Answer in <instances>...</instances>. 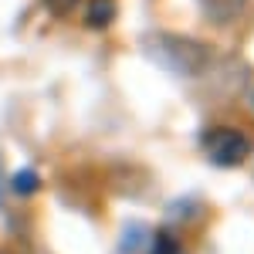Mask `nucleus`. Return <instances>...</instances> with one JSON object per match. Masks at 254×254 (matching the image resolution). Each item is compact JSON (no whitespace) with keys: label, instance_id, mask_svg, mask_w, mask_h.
Listing matches in <instances>:
<instances>
[{"label":"nucleus","instance_id":"f257e3e1","mask_svg":"<svg viewBox=\"0 0 254 254\" xmlns=\"http://www.w3.org/2000/svg\"><path fill=\"white\" fill-rule=\"evenodd\" d=\"M203 149H207V156L220 163V166H237L241 159L248 156V139L244 132H237V129H210L207 136H203Z\"/></svg>","mask_w":254,"mask_h":254},{"label":"nucleus","instance_id":"39448f33","mask_svg":"<svg viewBox=\"0 0 254 254\" xmlns=\"http://www.w3.org/2000/svg\"><path fill=\"white\" fill-rule=\"evenodd\" d=\"M75 3H78V0H48V7H51L55 14H68Z\"/></svg>","mask_w":254,"mask_h":254},{"label":"nucleus","instance_id":"f03ea898","mask_svg":"<svg viewBox=\"0 0 254 254\" xmlns=\"http://www.w3.org/2000/svg\"><path fill=\"white\" fill-rule=\"evenodd\" d=\"M196 3H200V10H203L210 20L227 24V20H234L237 14L244 10V3H248V0H196Z\"/></svg>","mask_w":254,"mask_h":254},{"label":"nucleus","instance_id":"7ed1b4c3","mask_svg":"<svg viewBox=\"0 0 254 254\" xmlns=\"http://www.w3.org/2000/svg\"><path fill=\"white\" fill-rule=\"evenodd\" d=\"M112 10H116L112 0H92V3H88V20H92L95 27H102V24H109Z\"/></svg>","mask_w":254,"mask_h":254},{"label":"nucleus","instance_id":"20e7f679","mask_svg":"<svg viewBox=\"0 0 254 254\" xmlns=\"http://www.w3.org/2000/svg\"><path fill=\"white\" fill-rule=\"evenodd\" d=\"M153 254H183V248L176 244L173 237H166V234H163V237L156 241V248H153Z\"/></svg>","mask_w":254,"mask_h":254}]
</instances>
